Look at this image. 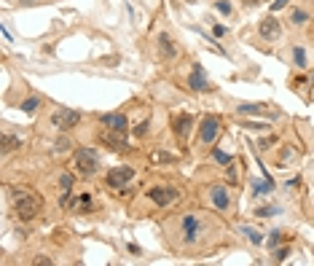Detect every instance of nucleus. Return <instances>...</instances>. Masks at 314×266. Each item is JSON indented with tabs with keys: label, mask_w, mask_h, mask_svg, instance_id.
Segmentation results:
<instances>
[{
	"label": "nucleus",
	"mask_w": 314,
	"mask_h": 266,
	"mask_svg": "<svg viewBox=\"0 0 314 266\" xmlns=\"http://www.w3.org/2000/svg\"><path fill=\"white\" fill-rule=\"evenodd\" d=\"M41 207H43V202L35 194H27V191H19L16 194V202H14V210H16V215L22 220H32L35 215L41 213Z\"/></svg>",
	"instance_id": "obj_1"
},
{
	"label": "nucleus",
	"mask_w": 314,
	"mask_h": 266,
	"mask_svg": "<svg viewBox=\"0 0 314 266\" xmlns=\"http://www.w3.org/2000/svg\"><path fill=\"white\" fill-rule=\"evenodd\" d=\"M76 162H78V169H81L83 175H94L99 169V159H97V153H94L92 148H81V150H78Z\"/></svg>",
	"instance_id": "obj_2"
},
{
	"label": "nucleus",
	"mask_w": 314,
	"mask_h": 266,
	"mask_svg": "<svg viewBox=\"0 0 314 266\" xmlns=\"http://www.w3.org/2000/svg\"><path fill=\"white\" fill-rule=\"evenodd\" d=\"M51 121H54V127H59V129H73V127H78V121H81V113L64 108V110H57V113H54Z\"/></svg>",
	"instance_id": "obj_3"
},
{
	"label": "nucleus",
	"mask_w": 314,
	"mask_h": 266,
	"mask_svg": "<svg viewBox=\"0 0 314 266\" xmlns=\"http://www.w3.org/2000/svg\"><path fill=\"white\" fill-rule=\"evenodd\" d=\"M132 178H134V169L132 167H116V169H110V172H108V185L121 188V185H126Z\"/></svg>",
	"instance_id": "obj_4"
},
{
	"label": "nucleus",
	"mask_w": 314,
	"mask_h": 266,
	"mask_svg": "<svg viewBox=\"0 0 314 266\" xmlns=\"http://www.w3.org/2000/svg\"><path fill=\"white\" fill-rule=\"evenodd\" d=\"M258 33H261V38L263 41H277L279 35H282V24L277 22V19H263L261 22V27H258Z\"/></svg>",
	"instance_id": "obj_5"
},
{
	"label": "nucleus",
	"mask_w": 314,
	"mask_h": 266,
	"mask_svg": "<svg viewBox=\"0 0 314 266\" xmlns=\"http://www.w3.org/2000/svg\"><path fill=\"white\" fill-rule=\"evenodd\" d=\"M180 226H183V237H186L188 242H193V239L202 234V220H199L196 215H186V218L180 220Z\"/></svg>",
	"instance_id": "obj_6"
},
{
	"label": "nucleus",
	"mask_w": 314,
	"mask_h": 266,
	"mask_svg": "<svg viewBox=\"0 0 314 266\" xmlns=\"http://www.w3.org/2000/svg\"><path fill=\"white\" fill-rule=\"evenodd\" d=\"M218 132H220V121H218L215 116H207L204 118V124H202V143H215V137H218Z\"/></svg>",
	"instance_id": "obj_7"
},
{
	"label": "nucleus",
	"mask_w": 314,
	"mask_h": 266,
	"mask_svg": "<svg viewBox=\"0 0 314 266\" xmlns=\"http://www.w3.org/2000/svg\"><path fill=\"white\" fill-rule=\"evenodd\" d=\"M148 197L153 199L156 204H172V202H177V191L174 188H153V191H148Z\"/></svg>",
	"instance_id": "obj_8"
},
{
	"label": "nucleus",
	"mask_w": 314,
	"mask_h": 266,
	"mask_svg": "<svg viewBox=\"0 0 314 266\" xmlns=\"http://www.w3.org/2000/svg\"><path fill=\"white\" fill-rule=\"evenodd\" d=\"M102 143H105V145H110L113 150H126V148H129V143H126V137H124V132H116V129L105 132V134H102Z\"/></svg>",
	"instance_id": "obj_9"
},
{
	"label": "nucleus",
	"mask_w": 314,
	"mask_h": 266,
	"mask_svg": "<svg viewBox=\"0 0 314 266\" xmlns=\"http://www.w3.org/2000/svg\"><path fill=\"white\" fill-rule=\"evenodd\" d=\"M99 121H102L105 127L116 129V132H126V116H124V113H105Z\"/></svg>",
	"instance_id": "obj_10"
},
{
	"label": "nucleus",
	"mask_w": 314,
	"mask_h": 266,
	"mask_svg": "<svg viewBox=\"0 0 314 266\" xmlns=\"http://www.w3.org/2000/svg\"><path fill=\"white\" fill-rule=\"evenodd\" d=\"M188 86H191V89H196V92H207V89H209L207 78H204L202 65H193V73H191V78H188Z\"/></svg>",
	"instance_id": "obj_11"
},
{
	"label": "nucleus",
	"mask_w": 314,
	"mask_h": 266,
	"mask_svg": "<svg viewBox=\"0 0 314 266\" xmlns=\"http://www.w3.org/2000/svg\"><path fill=\"white\" fill-rule=\"evenodd\" d=\"M209 197H212V204H215L218 210H228V202H231V199H228V191L223 185H215V188L209 191Z\"/></svg>",
	"instance_id": "obj_12"
},
{
	"label": "nucleus",
	"mask_w": 314,
	"mask_h": 266,
	"mask_svg": "<svg viewBox=\"0 0 314 266\" xmlns=\"http://www.w3.org/2000/svg\"><path fill=\"white\" fill-rule=\"evenodd\" d=\"M158 49H161V57L164 59H167V57H177V46H174V41L169 38L167 33L158 35Z\"/></svg>",
	"instance_id": "obj_13"
},
{
	"label": "nucleus",
	"mask_w": 314,
	"mask_h": 266,
	"mask_svg": "<svg viewBox=\"0 0 314 266\" xmlns=\"http://www.w3.org/2000/svg\"><path fill=\"white\" fill-rule=\"evenodd\" d=\"M193 127V118L188 116V113H183V116H177V121H174V132H177V137H186L188 129Z\"/></svg>",
	"instance_id": "obj_14"
},
{
	"label": "nucleus",
	"mask_w": 314,
	"mask_h": 266,
	"mask_svg": "<svg viewBox=\"0 0 314 266\" xmlns=\"http://www.w3.org/2000/svg\"><path fill=\"white\" fill-rule=\"evenodd\" d=\"M274 185H271V180H252V194H255V197H266L268 191H271Z\"/></svg>",
	"instance_id": "obj_15"
},
{
	"label": "nucleus",
	"mask_w": 314,
	"mask_h": 266,
	"mask_svg": "<svg viewBox=\"0 0 314 266\" xmlns=\"http://www.w3.org/2000/svg\"><path fill=\"white\" fill-rule=\"evenodd\" d=\"M19 145H22V140L19 137H14V134H3V153H11V150H16Z\"/></svg>",
	"instance_id": "obj_16"
},
{
	"label": "nucleus",
	"mask_w": 314,
	"mask_h": 266,
	"mask_svg": "<svg viewBox=\"0 0 314 266\" xmlns=\"http://www.w3.org/2000/svg\"><path fill=\"white\" fill-rule=\"evenodd\" d=\"M242 232L247 234V239H250L252 245H261V242H263V234L255 232V229H250V226H242Z\"/></svg>",
	"instance_id": "obj_17"
},
{
	"label": "nucleus",
	"mask_w": 314,
	"mask_h": 266,
	"mask_svg": "<svg viewBox=\"0 0 314 266\" xmlns=\"http://www.w3.org/2000/svg\"><path fill=\"white\" fill-rule=\"evenodd\" d=\"M293 59H296V65H298V67H306V51H303V49L301 46H296V49H293Z\"/></svg>",
	"instance_id": "obj_18"
},
{
	"label": "nucleus",
	"mask_w": 314,
	"mask_h": 266,
	"mask_svg": "<svg viewBox=\"0 0 314 266\" xmlns=\"http://www.w3.org/2000/svg\"><path fill=\"white\" fill-rule=\"evenodd\" d=\"M239 113H266L263 105H239Z\"/></svg>",
	"instance_id": "obj_19"
},
{
	"label": "nucleus",
	"mask_w": 314,
	"mask_h": 266,
	"mask_svg": "<svg viewBox=\"0 0 314 266\" xmlns=\"http://www.w3.org/2000/svg\"><path fill=\"white\" fill-rule=\"evenodd\" d=\"M38 105H41V102H38V97H30V100H24V102H22V110H24V113H35Z\"/></svg>",
	"instance_id": "obj_20"
},
{
	"label": "nucleus",
	"mask_w": 314,
	"mask_h": 266,
	"mask_svg": "<svg viewBox=\"0 0 314 266\" xmlns=\"http://www.w3.org/2000/svg\"><path fill=\"white\" fill-rule=\"evenodd\" d=\"M293 24H306V19H309V14L306 11H298V8H296V11H293Z\"/></svg>",
	"instance_id": "obj_21"
},
{
	"label": "nucleus",
	"mask_w": 314,
	"mask_h": 266,
	"mask_svg": "<svg viewBox=\"0 0 314 266\" xmlns=\"http://www.w3.org/2000/svg\"><path fill=\"white\" fill-rule=\"evenodd\" d=\"M293 156H296V148H293V145H287V148H285V153L279 156V164H287Z\"/></svg>",
	"instance_id": "obj_22"
},
{
	"label": "nucleus",
	"mask_w": 314,
	"mask_h": 266,
	"mask_svg": "<svg viewBox=\"0 0 314 266\" xmlns=\"http://www.w3.org/2000/svg\"><path fill=\"white\" fill-rule=\"evenodd\" d=\"M54 150H57V153H67L70 150V140H57V145H54Z\"/></svg>",
	"instance_id": "obj_23"
},
{
	"label": "nucleus",
	"mask_w": 314,
	"mask_h": 266,
	"mask_svg": "<svg viewBox=\"0 0 314 266\" xmlns=\"http://www.w3.org/2000/svg\"><path fill=\"white\" fill-rule=\"evenodd\" d=\"M153 162H174V156L172 153H161V150H156V153H153Z\"/></svg>",
	"instance_id": "obj_24"
},
{
	"label": "nucleus",
	"mask_w": 314,
	"mask_h": 266,
	"mask_svg": "<svg viewBox=\"0 0 314 266\" xmlns=\"http://www.w3.org/2000/svg\"><path fill=\"white\" fill-rule=\"evenodd\" d=\"M59 185H62L64 191H70V188H73V175L64 172V175H62V180H59Z\"/></svg>",
	"instance_id": "obj_25"
},
{
	"label": "nucleus",
	"mask_w": 314,
	"mask_h": 266,
	"mask_svg": "<svg viewBox=\"0 0 314 266\" xmlns=\"http://www.w3.org/2000/svg\"><path fill=\"white\" fill-rule=\"evenodd\" d=\"M274 213H279L277 207H258L255 210V215H261V218H268V215H274Z\"/></svg>",
	"instance_id": "obj_26"
},
{
	"label": "nucleus",
	"mask_w": 314,
	"mask_h": 266,
	"mask_svg": "<svg viewBox=\"0 0 314 266\" xmlns=\"http://www.w3.org/2000/svg\"><path fill=\"white\" fill-rule=\"evenodd\" d=\"M215 162L228 164V162H231V156H228V153H223V150H215Z\"/></svg>",
	"instance_id": "obj_27"
},
{
	"label": "nucleus",
	"mask_w": 314,
	"mask_h": 266,
	"mask_svg": "<svg viewBox=\"0 0 314 266\" xmlns=\"http://www.w3.org/2000/svg\"><path fill=\"white\" fill-rule=\"evenodd\" d=\"M218 11H220V14H231V3H228V0H220V3H218Z\"/></svg>",
	"instance_id": "obj_28"
},
{
	"label": "nucleus",
	"mask_w": 314,
	"mask_h": 266,
	"mask_svg": "<svg viewBox=\"0 0 314 266\" xmlns=\"http://www.w3.org/2000/svg\"><path fill=\"white\" fill-rule=\"evenodd\" d=\"M279 239H282V232H271V237H268V245H271V248H277Z\"/></svg>",
	"instance_id": "obj_29"
},
{
	"label": "nucleus",
	"mask_w": 314,
	"mask_h": 266,
	"mask_svg": "<svg viewBox=\"0 0 314 266\" xmlns=\"http://www.w3.org/2000/svg\"><path fill=\"white\" fill-rule=\"evenodd\" d=\"M145 132H148V121H142L137 129H134V134H137V137H142V134H145Z\"/></svg>",
	"instance_id": "obj_30"
},
{
	"label": "nucleus",
	"mask_w": 314,
	"mask_h": 266,
	"mask_svg": "<svg viewBox=\"0 0 314 266\" xmlns=\"http://www.w3.org/2000/svg\"><path fill=\"white\" fill-rule=\"evenodd\" d=\"M287 6V0H274L271 3V11H279V8H285Z\"/></svg>",
	"instance_id": "obj_31"
},
{
	"label": "nucleus",
	"mask_w": 314,
	"mask_h": 266,
	"mask_svg": "<svg viewBox=\"0 0 314 266\" xmlns=\"http://www.w3.org/2000/svg\"><path fill=\"white\" fill-rule=\"evenodd\" d=\"M226 178H228V180H234V183H236V169H234V167H228Z\"/></svg>",
	"instance_id": "obj_32"
},
{
	"label": "nucleus",
	"mask_w": 314,
	"mask_h": 266,
	"mask_svg": "<svg viewBox=\"0 0 314 266\" xmlns=\"http://www.w3.org/2000/svg\"><path fill=\"white\" fill-rule=\"evenodd\" d=\"M287 258V250L282 248V250H277V261H285Z\"/></svg>",
	"instance_id": "obj_33"
},
{
	"label": "nucleus",
	"mask_w": 314,
	"mask_h": 266,
	"mask_svg": "<svg viewBox=\"0 0 314 266\" xmlns=\"http://www.w3.org/2000/svg\"><path fill=\"white\" fill-rule=\"evenodd\" d=\"M244 3H247V6H252V3H258V0H244Z\"/></svg>",
	"instance_id": "obj_34"
},
{
	"label": "nucleus",
	"mask_w": 314,
	"mask_h": 266,
	"mask_svg": "<svg viewBox=\"0 0 314 266\" xmlns=\"http://www.w3.org/2000/svg\"><path fill=\"white\" fill-rule=\"evenodd\" d=\"M24 3H35V0H24Z\"/></svg>",
	"instance_id": "obj_35"
},
{
	"label": "nucleus",
	"mask_w": 314,
	"mask_h": 266,
	"mask_svg": "<svg viewBox=\"0 0 314 266\" xmlns=\"http://www.w3.org/2000/svg\"><path fill=\"white\" fill-rule=\"evenodd\" d=\"M188 3H193V0H188Z\"/></svg>",
	"instance_id": "obj_36"
}]
</instances>
